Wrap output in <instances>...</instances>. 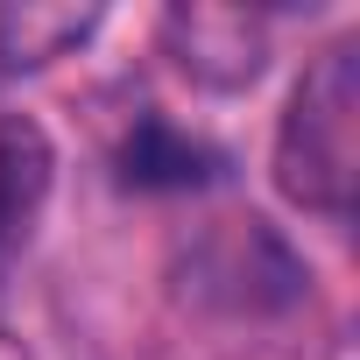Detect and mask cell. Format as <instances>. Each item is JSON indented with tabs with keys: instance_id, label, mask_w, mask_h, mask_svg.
<instances>
[{
	"instance_id": "6da1fadb",
	"label": "cell",
	"mask_w": 360,
	"mask_h": 360,
	"mask_svg": "<svg viewBox=\"0 0 360 360\" xmlns=\"http://www.w3.org/2000/svg\"><path fill=\"white\" fill-rule=\"evenodd\" d=\"M276 191L297 212L353 219L360 191V43H332L297 78L276 127Z\"/></svg>"
},
{
	"instance_id": "7a4b0ae2",
	"label": "cell",
	"mask_w": 360,
	"mask_h": 360,
	"mask_svg": "<svg viewBox=\"0 0 360 360\" xmlns=\"http://www.w3.org/2000/svg\"><path fill=\"white\" fill-rule=\"evenodd\" d=\"M162 43H169L176 71L212 85V92H240L269 64V29L248 8H169L162 15Z\"/></svg>"
},
{
	"instance_id": "3957f363",
	"label": "cell",
	"mask_w": 360,
	"mask_h": 360,
	"mask_svg": "<svg viewBox=\"0 0 360 360\" xmlns=\"http://www.w3.org/2000/svg\"><path fill=\"white\" fill-rule=\"evenodd\" d=\"M106 8L78 0H8L0 8V71H43L99 36Z\"/></svg>"
},
{
	"instance_id": "277c9868",
	"label": "cell",
	"mask_w": 360,
	"mask_h": 360,
	"mask_svg": "<svg viewBox=\"0 0 360 360\" xmlns=\"http://www.w3.org/2000/svg\"><path fill=\"white\" fill-rule=\"evenodd\" d=\"M50 134L29 120V113H0V269L15 262L22 233L36 226L43 198H50Z\"/></svg>"
},
{
	"instance_id": "5b68a950",
	"label": "cell",
	"mask_w": 360,
	"mask_h": 360,
	"mask_svg": "<svg viewBox=\"0 0 360 360\" xmlns=\"http://www.w3.org/2000/svg\"><path fill=\"white\" fill-rule=\"evenodd\" d=\"M212 176H219V148L176 134L169 120H141L120 148V184L134 191H198Z\"/></svg>"
},
{
	"instance_id": "8992f818",
	"label": "cell",
	"mask_w": 360,
	"mask_h": 360,
	"mask_svg": "<svg viewBox=\"0 0 360 360\" xmlns=\"http://www.w3.org/2000/svg\"><path fill=\"white\" fill-rule=\"evenodd\" d=\"M0 360H36V353H29V346H22L15 332H0Z\"/></svg>"
}]
</instances>
